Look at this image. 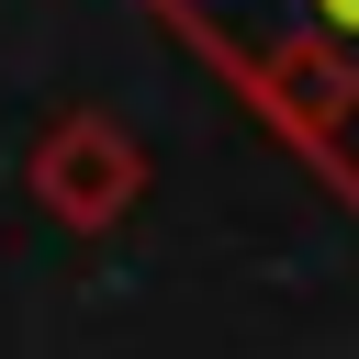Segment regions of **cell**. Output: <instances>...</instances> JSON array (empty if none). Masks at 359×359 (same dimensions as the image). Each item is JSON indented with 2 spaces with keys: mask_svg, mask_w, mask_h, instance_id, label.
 I'll use <instances>...</instances> for the list:
<instances>
[{
  "mask_svg": "<svg viewBox=\"0 0 359 359\" xmlns=\"http://www.w3.org/2000/svg\"><path fill=\"white\" fill-rule=\"evenodd\" d=\"M22 180H34L45 224H67V236H112V224L146 202V146H135L112 112H56V123L34 135Z\"/></svg>",
  "mask_w": 359,
  "mask_h": 359,
  "instance_id": "obj_2",
  "label": "cell"
},
{
  "mask_svg": "<svg viewBox=\"0 0 359 359\" xmlns=\"http://www.w3.org/2000/svg\"><path fill=\"white\" fill-rule=\"evenodd\" d=\"M359 213V0H146Z\"/></svg>",
  "mask_w": 359,
  "mask_h": 359,
  "instance_id": "obj_1",
  "label": "cell"
}]
</instances>
